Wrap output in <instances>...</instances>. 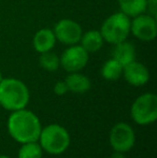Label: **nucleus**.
<instances>
[{"label":"nucleus","instance_id":"obj_1","mask_svg":"<svg viewBox=\"0 0 157 158\" xmlns=\"http://www.w3.org/2000/svg\"><path fill=\"white\" fill-rule=\"evenodd\" d=\"M10 135L19 143L37 142L41 133V123L35 113L25 109L14 111L8 118Z\"/></svg>","mask_w":157,"mask_h":158},{"label":"nucleus","instance_id":"obj_2","mask_svg":"<svg viewBox=\"0 0 157 158\" xmlns=\"http://www.w3.org/2000/svg\"><path fill=\"white\" fill-rule=\"evenodd\" d=\"M29 90L22 81L13 77L2 79L0 83V106L8 111L25 109L29 102Z\"/></svg>","mask_w":157,"mask_h":158},{"label":"nucleus","instance_id":"obj_3","mask_svg":"<svg viewBox=\"0 0 157 158\" xmlns=\"http://www.w3.org/2000/svg\"><path fill=\"white\" fill-rule=\"evenodd\" d=\"M39 140L42 150L51 155L63 154L70 145L69 132L57 124H52L42 129Z\"/></svg>","mask_w":157,"mask_h":158},{"label":"nucleus","instance_id":"obj_4","mask_svg":"<svg viewBox=\"0 0 157 158\" xmlns=\"http://www.w3.org/2000/svg\"><path fill=\"white\" fill-rule=\"evenodd\" d=\"M131 19L123 12L110 15L101 26L100 33L108 43L118 44L125 41L130 33Z\"/></svg>","mask_w":157,"mask_h":158},{"label":"nucleus","instance_id":"obj_5","mask_svg":"<svg viewBox=\"0 0 157 158\" xmlns=\"http://www.w3.org/2000/svg\"><path fill=\"white\" fill-rule=\"evenodd\" d=\"M131 117L139 125H149L157 119V96L147 93L139 96L131 106Z\"/></svg>","mask_w":157,"mask_h":158},{"label":"nucleus","instance_id":"obj_6","mask_svg":"<svg viewBox=\"0 0 157 158\" xmlns=\"http://www.w3.org/2000/svg\"><path fill=\"white\" fill-rule=\"evenodd\" d=\"M110 144L115 152L126 153L134 145L136 135L131 126L127 123H118L110 132Z\"/></svg>","mask_w":157,"mask_h":158},{"label":"nucleus","instance_id":"obj_7","mask_svg":"<svg viewBox=\"0 0 157 158\" xmlns=\"http://www.w3.org/2000/svg\"><path fill=\"white\" fill-rule=\"evenodd\" d=\"M130 32L141 41H152L157 35L156 17L151 14H139L132 17Z\"/></svg>","mask_w":157,"mask_h":158},{"label":"nucleus","instance_id":"obj_8","mask_svg":"<svg viewBox=\"0 0 157 158\" xmlns=\"http://www.w3.org/2000/svg\"><path fill=\"white\" fill-rule=\"evenodd\" d=\"M60 60V66L67 72H79L88 63V53L81 45H70L63 53Z\"/></svg>","mask_w":157,"mask_h":158},{"label":"nucleus","instance_id":"obj_9","mask_svg":"<svg viewBox=\"0 0 157 158\" xmlns=\"http://www.w3.org/2000/svg\"><path fill=\"white\" fill-rule=\"evenodd\" d=\"M53 31L56 40L69 46L78 44L83 35L80 24L68 19H64L57 22Z\"/></svg>","mask_w":157,"mask_h":158},{"label":"nucleus","instance_id":"obj_10","mask_svg":"<svg viewBox=\"0 0 157 158\" xmlns=\"http://www.w3.org/2000/svg\"><path fill=\"white\" fill-rule=\"evenodd\" d=\"M125 80L132 86H143L149 82L150 72L143 64L132 61L123 68Z\"/></svg>","mask_w":157,"mask_h":158},{"label":"nucleus","instance_id":"obj_11","mask_svg":"<svg viewBox=\"0 0 157 158\" xmlns=\"http://www.w3.org/2000/svg\"><path fill=\"white\" fill-rule=\"evenodd\" d=\"M112 58L118 61L123 67L136 60V48L131 42L125 41L115 44L112 52Z\"/></svg>","mask_w":157,"mask_h":158},{"label":"nucleus","instance_id":"obj_12","mask_svg":"<svg viewBox=\"0 0 157 158\" xmlns=\"http://www.w3.org/2000/svg\"><path fill=\"white\" fill-rule=\"evenodd\" d=\"M55 43H56V38H55L54 31L48 28L40 29L35 35L32 40L34 48L40 54L52 51V48L55 46Z\"/></svg>","mask_w":157,"mask_h":158},{"label":"nucleus","instance_id":"obj_13","mask_svg":"<svg viewBox=\"0 0 157 158\" xmlns=\"http://www.w3.org/2000/svg\"><path fill=\"white\" fill-rule=\"evenodd\" d=\"M68 86V89L76 94H84L90 89V81L86 75L81 74L79 72H72L65 80Z\"/></svg>","mask_w":157,"mask_h":158},{"label":"nucleus","instance_id":"obj_14","mask_svg":"<svg viewBox=\"0 0 157 158\" xmlns=\"http://www.w3.org/2000/svg\"><path fill=\"white\" fill-rule=\"evenodd\" d=\"M103 38L101 35L100 31L98 30H89L82 35V38L80 40L81 46L87 53H95L99 51L103 45Z\"/></svg>","mask_w":157,"mask_h":158},{"label":"nucleus","instance_id":"obj_15","mask_svg":"<svg viewBox=\"0 0 157 158\" xmlns=\"http://www.w3.org/2000/svg\"><path fill=\"white\" fill-rule=\"evenodd\" d=\"M121 12L128 17H134L147 10V0H118Z\"/></svg>","mask_w":157,"mask_h":158},{"label":"nucleus","instance_id":"obj_16","mask_svg":"<svg viewBox=\"0 0 157 158\" xmlns=\"http://www.w3.org/2000/svg\"><path fill=\"white\" fill-rule=\"evenodd\" d=\"M123 68L124 67L118 61H116L114 58H111L103 64L101 68V75L103 79L108 81H116L123 74Z\"/></svg>","mask_w":157,"mask_h":158},{"label":"nucleus","instance_id":"obj_17","mask_svg":"<svg viewBox=\"0 0 157 158\" xmlns=\"http://www.w3.org/2000/svg\"><path fill=\"white\" fill-rule=\"evenodd\" d=\"M40 66L46 71H50V72H54L60 66V60H59V57L56 54L52 52V51H48L45 53H41L39 58Z\"/></svg>","mask_w":157,"mask_h":158},{"label":"nucleus","instance_id":"obj_18","mask_svg":"<svg viewBox=\"0 0 157 158\" xmlns=\"http://www.w3.org/2000/svg\"><path fill=\"white\" fill-rule=\"evenodd\" d=\"M19 158H42V148L37 142L23 143L19 151Z\"/></svg>","mask_w":157,"mask_h":158},{"label":"nucleus","instance_id":"obj_19","mask_svg":"<svg viewBox=\"0 0 157 158\" xmlns=\"http://www.w3.org/2000/svg\"><path fill=\"white\" fill-rule=\"evenodd\" d=\"M67 92H69V89H68V86H67V84H66L65 81H59V82H57V83L55 84L54 93L56 95L63 96V95H65Z\"/></svg>","mask_w":157,"mask_h":158},{"label":"nucleus","instance_id":"obj_20","mask_svg":"<svg viewBox=\"0 0 157 158\" xmlns=\"http://www.w3.org/2000/svg\"><path fill=\"white\" fill-rule=\"evenodd\" d=\"M147 9H149V12L152 16L156 17L157 15V0H147Z\"/></svg>","mask_w":157,"mask_h":158},{"label":"nucleus","instance_id":"obj_21","mask_svg":"<svg viewBox=\"0 0 157 158\" xmlns=\"http://www.w3.org/2000/svg\"><path fill=\"white\" fill-rule=\"evenodd\" d=\"M110 158H126L124 156V153H119V152H115L114 154L111 155V157Z\"/></svg>","mask_w":157,"mask_h":158},{"label":"nucleus","instance_id":"obj_22","mask_svg":"<svg viewBox=\"0 0 157 158\" xmlns=\"http://www.w3.org/2000/svg\"><path fill=\"white\" fill-rule=\"evenodd\" d=\"M0 158H10V157L6 156V155H0Z\"/></svg>","mask_w":157,"mask_h":158},{"label":"nucleus","instance_id":"obj_23","mask_svg":"<svg viewBox=\"0 0 157 158\" xmlns=\"http://www.w3.org/2000/svg\"><path fill=\"white\" fill-rule=\"evenodd\" d=\"M2 79H3V77H2V74H1V72H0V83H1Z\"/></svg>","mask_w":157,"mask_h":158}]
</instances>
